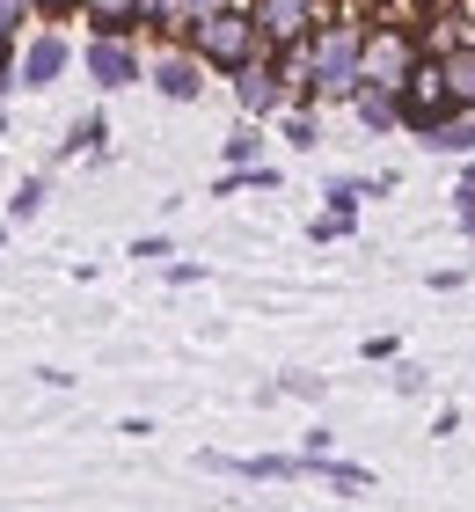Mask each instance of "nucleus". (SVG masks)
Here are the masks:
<instances>
[{"instance_id": "nucleus-1", "label": "nucleus", "mask_w": 475, "mask_h": 512, "mask_svg": "<svg viewBox=\"0 0 475 512\" xmlns=\"http://www.w3.org/2000/svg\"><path fill=\"white\" fill-rule=\"evenodd\" d=\"M183 52H198L212 81H234L242 66H256V59H264L271 44H264V30H256V8H249V0H220L212 15H198V22H190Z\"/></svg>"}, {"instance_id": "nucleus-2", "label": "nucleus", "mask_w": 475, "mask_h": 512, "mask_svg": "<svg viewBox=\"0 0 475 512\" xmlns=\"http://www.w3.org/2000/svg\"><path fill=\"white\" fill-rule=\"evenodd\" d=\"M147 44L139 37H88L81 44V74L95 81V96H125V88L147 81Z\"/></svg>"}, {"instance_id": "nucleus-3", "label": "nucleus", "mask_w": 475, "mask_h": 512, "mask_svg": "<svg viewBox=\"0 0 475 512\" xmlns=\"http://www.w3.org/2000/svg\"><path fill=\"white\" fill-rule=\"evenodd\" d=\"M234 88V118H256V125H278L285 110H293V81H285V66L264 52L256 66H242V74L227 81Z\"/></svg>"}, {"instance_id": "nucleus-4", "label": "nucleus", "mask_w": 475, "mask_h": 512, "mask_svg": "<svg viewBox=\"0 0 475 512\" xmlns=\"http://www.w3.org/2000/svg\"><path fill=\"white\" fill-rule=\"evenodd\" d=\"M395 103H402V132H410V139H424L432 125H446V118H454V96H446L439 52H424V59H417V74L395 88Z\"/></svg>"}, {"instance_id": "nucleus-5", "label": "nucleus", "mask_w": 475, "mask_h": 512, "mask_svg": "<svg viewBox=\"0 0 475 512\" xmlns=\"http://www.w3.org/2000/svg\"><path fill=\"white\" fill-rule=\"evenodd\" d=\"M249 8H256V30H264L271 52H293L337 15V0H249Z\"/></svg>"}, {"instance_id": "nucleus-6", "label": "nucleus", "mask_w": 475, "mask_h": 512, "mask_svg": "<svg viewBox=\"0 0 475 512\" xmlns=\"http://www.w3.org/2000/svg\"><path fill=\"white\" fill-rule=\"evenodd\" d=\"M417 59H424L417 30H402V22H373L366 30V81L373 88H402L417 74Z\"/></svg>"}, {"instance_id": "nucleus-7", "label": "nucleus", "mask_w": 475, "mask_h": 512, "mask_svg": "<svg viewBox=\"0 0 475 512\" xmlns=\"http://www.w3.org/2000/svg\"><path fill=\"white\" fill-rule=\"evenodd\" d=\"M198 469L234 476V483H315V461L307 454H220V447H205Z\"/></svg>"}, {"instance_id": "nucleus-8", "label": "nucleus", "mask_w": 475, "mask_h": 512, "mask_svg": "<svg viewBox=\"0 0 475 512\" xmlns=\"http://www.w3.org/2000/svg\"><path fill=\"white\" fill-rule=\"evenodd\" d=\"M74 37L66 30H30L22 37V88H30V96H44V88H59L66 74H74Z\"/></svg>"}, {"instance_id": "nucleus-9", "label": "nucleus", "mask_w": 475, "mask_h": 512, "mask_svg": "<svg viewBox=\"0 0 475 512\" xmlns=\"http://www.w3.org/2000/svg\"><path fill=\"white\" fill-rule=\"evenodd\" d=\"M205 81H212V74H205V59H198V52H183V44H169V52H154V59H147V88H154L161 103H198V96H205Z\"/></svg>"}, {"instance_id": "nucleus-10", "label": "nucleus", "mask_w": 475, "mask_h": 512, "mask_svg": "<svg viewBox=\"0 0 475 512\" xmlns=\"http://www.w3.org/2000/svg\"><path fill=\"white\" fill-rule=\"evenodd\" d=\"M88 37H139L147 44V0H81Z\"/></svg>"}, {"instance_id": "nucleus-11", "label": "nucleus", "mask_w": 475, "mask_h": 512, "mask_svg": "<svg viewBox=\"0 0 475 512\" xmlns=\"http://www.w3.org/2000/svg\"><path fill=\"white\" fill-rule=\"evenodd\" d=\"M52 161H110V110H81V118L59 132Z\"/></svg>"}, {"instance_id": "nucleus-12", "label": "nucleus", "mask_w": 475, "mask_h": 512, "mask_svg": "<svg viewBox=\"0 0 475 512\" xmlns=\"http://www.w3.org/2000/svg\"><path fill=\"white\" fill-rule=\"evenodd\" d=\"M351 118H359V132L366 139H395L402 132V103H395V88H359V96H351Z\"/></svg>"}, {"instance_id": "nucleus-13", "label": "nucleus", "mask_w": 475, "mask_h": 512, "mask_svg": "<svg viewBox=\"0 0 475 512\" xmlns=\"http://www.w3.org/2000/svg\"><path fill=\"white\" fill-rule=\"evenodd\" d=\"M256 403H329V374H315V366H285V374H271L264 388H256Z\"/></svg>"}, {"instance_id": "nucleus-14", "label": "nucleus", "mask_w": 475, "mask_h": 512, "mask_svg": "<svg viewBox=\"0 0 475 512\" xmlns=\"http://www.w3.org/2000/svg\"><path fill=\"white\" fill-rule=\"evenodd\" d=\"M44 205H52V176L30 169V176H15V183H8V198H0V220H8V227H30Z\"/></svg>"}, {"instance_id": "nucleus-15", "label": "nucleus", "mask_w": 475, "mask_h": 512, "mask_svg": "<svg viewBox=\"0 0 475 512\" xmlns=\"http://www.w3.org/2000/svg\"><path fill=\"white\" fill-rule=\"evenodd\" d=\"M424 154H439V161H475V110H454L446 125H432L417 139Z\"/></svg>"}, {"instance_id": "nucleus-16", "label": "nucleus", "mask_w": 475, "mask_h": 512, "mask_svg": "<svg viewBox=\"0 0 475 512\" xmlns=\"http://www.w3.org/2000/svg\"><path fill=\"white\" fill-rule=\"evenodd\" d=\"M307 461H315V483H322V491H337V498H366L373 491L366 461H344V454H307Z\"/></svg>"}, {"instance_id": "nucleus-17", "label": "nucleus", "mask_w": 475, "mask_h": 512, "mask_svg": "<svg viewBox=\"0 0 475 512\" xmlns=\"http://www.w3.org/2000/svg\"><path fill=\"white\" fill-rule=\"evenodd\" d=\"M271 147V125H256V118H234L227 139H220V169H256Z\"/></svg>"}, {"instance_id": "nucleus-18", "label": "nucleus", "mask_w": 475, "mask_h": 512, "mask_svg": "<svg viewBox=\"0 0 475 512\" xmlns=\"http://www.w3.org/2000/svg\"><path fill=\"white\" fill-rule=\"evenodd\" d=\"M439 74H446V96H454V110H475V37L446 44V52H439Z\"/></svg>"}, {"instance_id": "nucleus-19", "label": "nucleus", "mask_w": 475, "mask_h": 512, "mask_svg": "<svg viewBox=\"0 0 475 512\" xmlns=\"http://www.w3.org/2000/svg\"><path fill=\"white\" fill-rule=\"evenodd\" d=\"M278 139H285L293 154H315V147H322V110H285V118H278Z\"/></svg>"}, {"instance_id": "nucleus-20", "label": "nucleus", "mask_w": 475, "mask_h": 512, "mask_svg": "<svg viewBox=\"0 0 475 512\" xmlns=\"http://www.w3.org/2000/svg\"><path fill=\"white\" fill-rule=\"evenodd\" d=\"M366 198H373V176H329V183H322V205H329V213H359Z\"/></svg>"}, {"instance_id": "nucleus-21", "label": "nucleus", "mask_w": 475, "mask_h": 512, "mask_svg": "<svg viewBox=\"0 0 475 512\" xmlns=\"http://www.w3.org/2000/svg\"><path fill=\"white\" fill-rule=\"evenodd\" d=\"M351 235H359V213H329V205H322V213L307 220V242H315V249H329V242H351Z\"/></svg>"}, {"instance_id": "nucleus-22", "label": "nucleus", "mask_w": 475, "mask_h": 512, "mask_svg": "<svg viewBox=\"0 0 475 512\" xmlns=\"http://www.w3.org/2000/svg\"><path fill=\"white\" fill-rule=\"evenodd\" d=\"M388 388L402 395V403H417V395H432V366H417V359H395V366H388Z\"/></svg>"}, {"instance_id": "nucleus-23", "label": "nucleus", "mask_w": 475, "mask_h": 512, "mask_svg": "<svg viewBox=\"0 0 475 512\" xmlns=\"http://www.w3.org/2000/svg\"><path fill=\"white\" fill-rule=\"evenodd\" d=\"M132 264H147V271H161V264H176V235H132Z\"/></svg>"}, {"instance_id": "nucleus-24", "label": "nucleus", "mask_w": 475, "mask_h": 512, "mask_svg": "<svg viewBox=\"0 0 475 512\" xmlns=\"http://www.w3.org/2000/svg\"><path fill=\"white\" fill-rule=\"evenodd\" d=\"M22 22H37V8H30V0H0V44H22V37H30Z\"/></svg>"}, {"instance_id": "nucleus-25", "label": "nucleus", "mask_w": 475, "mask_h": 512, "mask_svg": "<svg viewBox=\"0 0 475 512\" xmlns=\"http://www.w3.org/2000/svg\"><path fill=\"white\" fill-rule=\"evenodd\" d=\"M359 359H366V366H395V359H402V337H395V330H373V337L359 344Z\"/></svg>"}, {"instance_id": "nucleus-26", "label": "nucleus", "mask_w": 475, "mask_h": 512, "mask_svg": "<svg viewBox=\"0 0 475 512\" xmlns=\"http://www.w3.org/2000/svg\"><path fill=\"white\" fill-rule=\"evenodd\" d=\"M30 8H37V30H66L81 15V0H30Z\"/></svg>"}, {"instance_id": "nucleus-27", "label": "nucleus", "mask_w": 475, "mask_h": 512, "mask_svg": "<svg viewBox=\"0 0 475 512\" xmlns=\"http://www.w3.org/2000/svg\"><path fill=\"white\" fill-rule=\"evenodd\" d=\"M22 88V44H0V103Z\"/></svg>"}, {"instance_id": "nucleus-28", "label": "nucleus", "mask_w": 475, "mask_h": 512, "mask_svg": "<svg viewBox=\"0 0 475 512\" xmlns=\"http://www.w3.org/2000/svg\"><path fill=\"white\" fill-rule=\"evenodd\" d=\"M424 286H432V293H461V286H468V264H439V271H424Z\"/></svg>"}, {"instance_id": "nucleus-29", "label": "nucleus", "mask_w": 475, "mask_h": 512, "mask_svg": "<svg viewBox=\"0 0 475 512\" xmlns=\"http://www.w3.org/2000/svg\"><path fill=\"white\" fill-rule=\"evenodd\" d=\"M161 278H169V286H205V264H190V256H176V264H161Z\"/></svg>"}, {"instance_id": "nucleus-30", "label": "nucleus", "mask_w": 475, "mask_h": 512, "mask_svg": "<svg viewBox=\"0 0 475 512\" xmlns=\"http://www.w3.org/2000/svg\"><path fill=\"white\" fill-rule=\"evenodd\" d=\"M446 205H454V213H468V205H475V161H461V176H454V191H446Z\"/></svg>"}, {"instance_id": "nucleus-31", "label": "nucleus", "mask_w": 475, "mask_h": 512, "mask_svg": "<svg viewBox=\"0 0 475 512\" xmlns=\"http://www.w3.org/2000/svg\"><path fill=\"white\" fill-rule=\"evenodd\" d=\"M300 454H337V432H329V425H307V432H300Z\"/></svg>"}, {"instance_id": "nucleus-32", "label": "nucleus", "mask_w": 475, "mask_h": 512, "mask_svg": "<svg viewBox=\"0 0 475 512\" xmlns=\"http://www.w3.org/2000/svg\"><path fill=\"white\" fill-rule=\"evenodd\" d=\"M461 432V403H439L432 410V439H454Z\"/></svg>"}, {"instance_id": "nucleus-33", "label": "nucleus", "mask_w": 475, "mask_h": 512, "mask_svg": "<svg viewBox=\"0 0 475 512\" xmlns=\"http://www.w3.org/2000/svg\"><path fill=\"white\" fill-rule=\"evenodd\" d=\"M454 235H461V242L475 249V205H468V213H454Z\"/></svg>"}, {"instance_id": "nucleus-34", "label": "nucleus", "mask_w": 475, "mask_h": 512, "mask_svg": "<svg viewBox=\"0 0 475 512\" xmlns=\"http://www.w3.org/2000/svg\"><path fill=\"white\" fill-rule=\"evenodd\" d=\"M0 191H8V154H0Z\"/></svg>"}, {"instance_id": "nucleus-35", "label": "nucleus", "mask_w": 475, "mask_h": 512, "mask_svg": "<svg viewBox=\"0 0 475 512\" xmlns=\"http://www.w3.org/2000/svg\"><path fill=\"white\" fill-rule=\"evenodd\" d=\"M0 242H8V220H0Z\"/></svg>"}]
</instances>
